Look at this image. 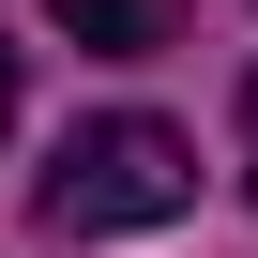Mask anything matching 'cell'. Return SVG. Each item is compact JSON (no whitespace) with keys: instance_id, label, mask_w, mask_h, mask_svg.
<instances>
[{"instance_id":"6da1fadb","label":"cell","mask_w":258,"mask_h":258,"mask_svg":"<svg viewBox=\"0 0 258 258\" xmlns=\"http://www.w3.org/2000/svg\"><path fill=\"white\" fill-rule=\"evenodd\" d=\"M31 213L61 228V243H106V228H167V213H198V137H167V121H76V137L46 152V182H31Z\"/></svg>"},{"instance_id":"7a4b0ae2","label":"cell","mask_w":258,"mask_h":258,"mask_svg":"<svg viewBox=\"0 0 258 258\" xmlns=\"http://www.w3.org/2000/svg\"><path fill=\"white\" fill-rule=\"evenodd\" d=\"M46 16H61V31L91 46V61H152V46L182 31V16H167V0H46Z\"/></svg>"},{"instance_id":"3957f363","label":"cell","mask_w":258,"mask_h":258,"mask_svg":"<svg viewBox=\"0 0 258 258\" xmlns=\"http://www.w3.org/2000/svg\"><path fill=\"white\" fill-rule=\"evenodd\" d=\"M0 121H16V46H0Z\"/></svg>"},{"instance_id":"277c9868","label":"cell","mask_w":258,"mask_h":258,"mask_svg":"<svg viewBox=\"0 0 258 258\" xmlns=\"http://www.w3.org/2000/svg\"><path fill=\"white\" fill-rule=\"evenodd\" d=\"M243 121H258V76H243Z\"/></svg>"}]
</instances>
